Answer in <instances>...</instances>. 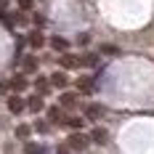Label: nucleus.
Instances as JSON below:
<instances>
[{
	"instance_id": "obj_5",
	"label": "nucleus",
	"mask_w": 154,
	"mask_h": 154,
	"mask_svg": "<svg viewBox=\"0 0 154 154\" xmlns=\"http://www.w3.org/2000/svg\"><path fill=\"white\" fill-rule=\"evenodd\" d=\"M77 91H80V93H93V91H96L93 77H80V80H77Z\"/></svg>"
},
{
	"instance_id": "obj_14",
	"label": "nucleus",
	"mask_w": 154,
	"mask_h": 154,
	"mask_svg": "<svg viewBox=\"0 0 154 154\" xmlns=\"http://www.w3.org/2000/svg\"><path fill=\"white\" fill-rule=\"evenodd\" d=\"M29 133H32V128H29V125H19V128H16V138H21V141H27V138H29Z\"/></svg>"
},
{
	"instance_id": "obj_22",
	"label": "nucleus",
	"mask_w": 154,
	"mask_h": 154,
	"mask_svg": "<svg viewBox=\"0 0 154 154\" xmlns=\"http://www.w3.org/2000/svg\"><path fill=\"white\" fill-rule=\"evenodd\" d=\"M37 154H48V149H45V146H40V152H37Z\"/></svg>"
},
{
	"instance_id": "obj_11",
	"label": "nucleus",
	"mask_w": 154,
	"mask_h": 154,
	"mask_svg": "<svg viewBox=\"0 0 154 154\" xmlns=\"http://www.w3.org/2000/svg\"><path fill=\"white\" fill-rule=\"evenodd\" d=\"M8 85H11V88H14V91L19 93V91H24V88H27V77H24V75H16L14 80L8 82Z\"/></svg>"
},
{
	"instance_id": "obj_4",
	"label": "nucleus",
	"mask_w": 154,
	"mask_h": 154,
	"mask_svg": "<svg viewBox=\"0 0 154 154\" xmlns=\"http://www.w3.org/2000/svg\"><path fill=\"white\" fill-rule=\"evenodd\" d=\"M66 120H69V117H66L59 106H51V109H48V122H64V125H66Z\"/></svg>"
},
{
	"instance_id": "obj_7",
	"label": "nucleus",
	"mask_w": 154,
	"mask_h": 154,
	"mask_svg": "<svg viewBox=\"0 0 154 154\" xmlns=\"http://www.w3.org/2000/svg\"><path fill=\"white\" fill-rule=\"evenodd\" d=\"M82 64V59H77V56H72V53H64L61 56V66L64 69H72V66H80Z\"/></svg>"
},
{
	"instance_id": "obj_23",
	"label": "nucleus",
	"mask_w": 154,
	"mask_h": 154,
	"mask_svg": "<svg viewBox=\"0 0 154 154\" xmlns=\"http://www.w3.org/2000/svg\"><path fill=\"white\" fill-rule=\"evenodd\" d=\"M3 5H5V0H0V8H3Z\"/></svg>"
},
{
	"instance_id": "obj_15",
	"label": "nucleus",
	"mask_w": 154,
	"mask_h": 154,
	"mask_svg": "<svg viewBox=\"0 0 154 154\" xmlns=\"http://www.w3.org/2000/svg\"><path fill=\"white\" fill-rule=\"evenodd\" d=\"M24 72H37V59L35 56H27L24 59Z\"/></svg>"
},
{
	"instance_id": "obj_6",
	"label": "nucleus",
	"mask_w": 154,
	"mask_h": 154,
	"mask_svg": "<svg viewBox=\"0 0 154 154\" xmlns=\"http://www.w3.org/2000/svg\"><path fill=\"white\" fill-rule=\"evenodd\" d=\"M43 106H45L43 104V96H29L27 98V109L29 112H43Z\"/></svg>"
},
{
	"instance_id": "obj_9",
	"label": "nucleus",
	"mask_w": 154,
	"mask_h": 154,
	"mask_svg": "<svg viewBox=\"0 0 154 154\" xmlns=\"http://www.w3.org/2000/svg\"><path fill=\"white\" fill-rule=\"evenodd\" d=\"M51 48H53V51H59V53H66L69 43H66L64 37H59V35H56V37H51Z\"/></svg>"
},
{
	"instance_id": "obj_3",
	"label": "nucleus",
	"mask_w": 154,
	"mask_h": 154,
	"mask_svg": "<svg viewBox=\"0 0 154 154\" xmlns=\"http://www.w3.org/2000/svg\"><path fill=\"white\" fill-rule=\"evenodd\" d=\"M51 85L59 88V91H64V88L69 85V77L64 75V72H53V75H51Z\"/></svg>"
},
{
	"instance_id": "obj_19",
	"label": "nucleus",
	"mask_w": 154,
	"mask_h": 154,
	"mask_svg": "<svg viewBox=\"0 0 154 154\" xmlns=\"http://www.w3.org/2000/svg\"><path fill=\"white\" fill-rule=\"evenodd\" d=\"M19 8H21V11H29V8H32V0H19Z\"/></svg>"
},
{
	"instance_id": "obj_12",
	"label": "nucleus",
	"mask_w": 154,
	"mask_h": 154,
	"mask_svg": "<svg viewBox=\"0 0 154 154\" xmlns=\"http://www.w3.org/2000/svg\"><path fill=\"white\" fill-rule=\"evenodd\" d=\"M106 130L104 128H93V133H91V141H96V143H106Z\"/></svg>"
},
{
	"instance_id": "obj_16",
	"label": "nucleus",
	"mask_w": 154,
	"mask_h": 154,
	"mask_svg": "<svg viewBox=\"0 0 154 154\" xmlns=\"http://www.w3.org/2000/svg\"><path fill=\"white\" fill-rule=\"evenodd\" d=\"M48 85H51V77H37V91H40V96L48 93Z\"/></svg>"
},
{
	"instance_id": "obj_21",
	"label": "nucleus",
	"mask_w": 154,
	"mask_h": 154,
	"mask_svg": "<svg viewBox=\"0 0 154 154\" xmlns=\"http://www.w3.org/2000/svg\"><path fill=\"white\" fill-rule=\"evenodd\" d=\"M56 154H69V146H59V149H56Z\"/></svg>"
},
{
	"instance_id": "obj_2",
	"label": "nucleus",
	"mask_w": 154,
	"mask_h": 154,
	"mask_svg": "<svg viewBox=\"0 0 154 154\" xmlns=\"http://www.w3.org/2000/svg\"><path fill=\"white\" fill-rule=\"evenodd\" d=\"M24 109H27V101H21L19 96H11V98H8V112H11V114H21Z\"/></svg>"
},
{
	"instance_id": "obj_17",
	"label": "nucleus",
	"mask_w": 154,
	"mask_h": 154,
	"mask_svg": "<svg viewBox=\"0 0 154 154\" xmlns=\"http://www.w3.org/2000/svg\"><path fill=\"white\" fill-rule=\"evenodd\" d=\"M66 125H69V128H82V117H69V120H66Z\"/></svg>"
},
{
	"instance_id": "obj_1",
	"label": "nucleus",
	"mask_w": 154,
	"mask_h": 154,
	"mask_svg": "<svg viewBox=\"0 0 154 154\" xmlns=\"http://www.w3.org/2000/svg\"><path fill=\"white\" fill-rule=\"evenodd\" d=\"M88 143H91V138H88V136H82V133H72L69 141H66V146H69L72 152H85V149H88Z\"/></svg>"
},
{
	"instance_id": "obj_18",
	"label": "nucleus",
	"mask_w": 154,
	"mask_h": 154,
	"mask_svg": "<svg viewBox=\"0 0 154 154\" xmlns=\"http://www.w3.org/2000/svg\"><path fill=\"white\" fill-rule=\"evenodd\" d=\"M24 152H27V154H37V152H40V143H27Z\"/></svg>"
},
{
	"instance_id": "obj_13",
	"label": "nucleus",
	"mask_w": 154,
	"mask_h": 154,
	"mask_svg": "<svg viewBox=\"0 0 154 154\" xmlns=\"http://www.w3.org/2000/svg\"><path fill=\"white\" fill-rule=\"evenodd\" d=\"M104 114V106H98V104H93V106H88V120H98Z\"/></svg>"
},
{
	"instance_id": "obj_20",
	"label": "nucleus",
	"mask_w": 154,
	"mask_h": 154,
	"mask_svg": "<svg viewBox=\"0 0 154 154\" xmlns=\"http://www.w3.org/2000/svg\"><path fill=\"white\" fill-rule=\"evenodd\" d=\"M35 128H37L40 133H45V130H48V122H43V120H37V125H35Z\"/></svg>"
},
{
	"instance_id": "obj_8",
	"label": "nucleus",
	"mask_w": 154,
	"mask_h": 154,
	"mask_svg": "<svg viewBox=\"0 0 154 154\" xmlns=\"http://www.w3.org/2000/svg\"><path fill=\"white\" fill-rule=\"evenodd\" d=\"M27 43H29L32 48H43V45H45V37H43L40 32L35 29V32H29V37H27Z\"/></svg>"
},
{
	"instance_id": "obj_10",
	"label": "nucleus",
	"mask_w": 154,
	"mask_h": 154,
	"mask_svg": "<svg viewBox=\"0 0 154 154\" xmlns=\"http://www.w3.org/2000/svg\"><path fill=\"white\" fill-rule=\"evenodd\" d=\"M77 98H80V93H61V98H59V104L61 106H75Z\"/></svg>"
}]
</instances>
